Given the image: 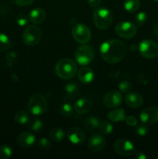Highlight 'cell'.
<instances>
[{
	"label": "cell",
	"mask_w": 158,
	"mask_h": 159,
	"mask_svg": "<svg viewBox=\"0 0 158 159\" xmlns=\"http://www.w3.org/2000/svg\"><path fill=\"white\" fill-rule=\"evenodd\" d=\"M101 56L106 62L116 64L123 59L126 53L125 43L119 40H108L104 42L100 48Z\"/></svg>",
	"instance_id": "obj_1"
},
{
	"label": "cell",
	"mask_w": 158,
	"mask_h": 159,
	"mask_svg": "<svg viewBox=\"0 0 158 159\" xmlns=\"http://www.w3.org/2000/svg\"><path fill=\"white\" fill-rule=\"evenodd\" d=\"M56 74L63 79H71L77 72L75 62L69 58H64L59 61L55 67Z\"/></svg>",
	"instance_id": "obj_2"
},
{
	"label": "cell",
	"mask_w": 158,
	"mask_h": 159,
	"mask_svg": "<svg viewBox=\"0 0 158 159\" xmlns=\"http://www.w3.org/2000/svg\"><path fill=\"white\" fill-rule=\"evenodd\" d=\"M113 20L112 13L105 8H98L93 12V21L99 30H106L112 25Z\"/></svg>",
	"instance_id": "obj_3"
},
{
	"label": "cell",
	"mask_w": 158,
	"mask_h": 159,
	"mask_svg": "<svg viewBox=\"0 0 158 159\" xmlns=\"http://www.w3.org/2000/svg\"><path fill=\"white\" fill-rule=\"evenodd\" d=\"M48 107L47 100L42 94H35L29 99L28 109L35 116L41 115L46 111Z\"/></svg>",
	"instance_id": "obj_4"
},
{
	"label": "cell",
	"mask_w": 158,
	"mask_h": 159,
	"mask_svg": "<svg viewBox=\"0 0 158 159\" xmlns=\"http://www.w3.org/2000/svg\"><path fill=\"white\" fill-rule=\"evenodd\" d=\"M94 52L92 47L84 44L79 47L75 51V58L77 63L81 65H87L92 61Z\"/></svg>",
	"instance_id": "obj_5"
},
{
	"label": "cell",
	"mask_w": 158,
	"mask_h": 159,
	"mask_svg": "<svg viewBox=\"0 0 158 159\" xmlns=\"http://www.w3.org/2000/svg\"><path fill=\"white\" fill-rule=\"evenodd\" d=\"M72 37L77 43L85 44L88 43L91 37V33L89 28L85 24L77 23L74 25L71 30Z\"/></svg>",
	"instance_id": "obj_6"
},
{
	"label": "cell",
	"mask_w": 158,
	"mask_h": 159,
	"mask_svg": "<svg viewBox=\"0 0 158 159\" xmlns=\"http://www.w3.org/2000/svg\"><path fill=\"white\" fill-rule=\"evenodd\" d=\"M42 30L36 26H29L23 33L24 43L29 46H34L40 41L42 38Z\"/></svg>",
	"instance_id": "obj_7"
},
{
	"label": "cell",
	"mask_w": 158,
	"mask_h": 159,
	"mask_svg": "<svg viewBox=\"0 0 158 159\" xmlns=\"http://www.w3.org/2000/svg\"><path fill=\"white\" fill-rule=\"evenodd\" d=\"M139 51L145 58H154L158 55V45L152 40H143L139 43Z\"/></svg>",
	"instance_id": "obj_8"
},
{
	"label": "cell",
	"mask_w": 158,
	"mask_h": 159,
	"mask_svg": "<svg viewBox=\"0 0 158 159\" xmlns=\"http://www.w3.org/2000/svg\"><path fill=\"white\" fill-rule=\"evenodd\" d=\"M115 31L119 37L124 39H130L136 35L137 28L131 22H119L116 26Z\"/></svg>",
	"instance_id": "obj_9"
},
{
	"label": "cell",
	"mask_w": 158,
	"mask_h": 159,
	"mask_svg": "<svg viewBox=\"0 0 158 159\" xmlns=\"http://www.w3.org/2000/svg\"><path fill=\"white\" fill-rule=\"evenodd\" d=\"M113 148L116 154L124 157L130 156L136 152L134 144L129 140L122 139V138L117 140L114 143Z\"/></svg>",
	"instance_id": "obj_10"
},
{
	"label": "cell",
	"mask_w": 158,
	"mask_h": 159,
	"mask_svg": "<svg viewBox=\"0 0 158 159\" xmlns=\"http://www.w3.org/2000/svg\"><path fill=\"white\" fill-rule=\"evenodd\" d=\"M106 141L104 136L101 134H93L88 141V147L92 152H99L105 148Z\"/></svg>",
	"instance_id": "obj_11"
},
{
	"label": "cell",
	"mask_w": 158,
	"mask_h": 159,
	"mask_svg": "<svg viewBox=\"0 0 158 159\" xmlns=\"http://www.w3.org/2000/svg\"><path fill=\"white\" fill-rule=\"evenodd\" d=\"M122 102V96L119 92L111 91L105 95L103 103L108 108H116L119 107Z\"/></svg>",
	"instance_id": "obj_12"
},
{
	"label": "cell",
	"mask_w": 158,
	"mask_h": 159,
	"mask_svg": "<svg viewBox=\"0 0 158 159\" xmlns=\"http://www.w3.org/2000/svg\"><path fill=\"white\" fill-rule=\"evenodd\" d=\"M140 120L147 124H153L158 121V109L156 107H147L140 113Z\"/></svg>",
	"instance_id": "obj_13"
},
{
	"label": "cell",
	"mask_w": 158,
	"mask_h": 159,
	"mask_svg": "<svg viewBox=\"0 0 158 159\" xmlns=\"http://www.w3.org/2000/svg\"><path fill=\"white\" fill-rule=\"evenodd\" d=\"M67 137H68L70 142L74 144H83L85 141V138H86L85 131L82 129L76 127H71L69 129Z\"/></svg>",
	"instance_id": "obj_14"
},
{
	"label": "cell",
	"mask_w": 158,
	"mask_h": 159,
	"mask_svg": "<svg viewBox=\"0 0 158 159\" xmlns=\"http://www.w3.org/2000/svg\"><path fill=\"white\" fill-rule=\"evenodd\" d=\"M17 143L25 148H32L36 143V138L29 132H23L17 137Z\"/></svg>",
	"instance_id": "obj_15"
},
{
	"label": "cell",
	"mask_w": 158,
	"mask_h": 159,
	"mask_svg": "<svg viewBox=\"0 0 158 159\" xmlns=\"http://www.w3.org/2000/svg\"><path fill=\"white\" fill-rule=\"evenodd\" d=\"M125 102L126 105L131 108H139L143 105V99L140 94L135 92H131L125 96Z\"/></svg>",
	"instance_id": "obj_16"
},
{
	"label": "cell",
	"mask_w": 158,
	"mask_h": 159,
	"mask_svg": "<svg viewBox=\"0 0 158 159\" xmlns=\"http://www.w3.org/2000/svg\"><path fill=\"white\" fill-rule=\"evenodd\" d=\"M77 77L81 83L89 84L94 79V72L88 67H82L77 72Z\"/></svg>",
	"instance_id": "obj_17"
},
{
	"label": "cell",
	"mask_w": 158,
	"mask_h": 159,
	"mask_svg": "<svg viewBox=\"0 0 158 159\" xmlns=\"http://www.w3.org/2000/svg\"><path fill=\"white\" fill-rule=\"evenodd\" d=\"M91 109V102L87 99H80L74 104V110L78 114L88 113Z\"/></svg>",
	"instance_id": "obj_18"
},
{
	"label": "cell",
	"mask_w": 158,
	"mask_h": 159,
	"mask_svg": "<svg viewBox=\"0 0 158 159\" xmlns=\"http://www.w3.org/2000/svg\"><path fill=\"white\" fill-rule=\"evenodd\" d=\"M45 17H46V13L41 8H35L32 9L29 14V20L35 24L41 23L45 20Z\"/></svg>",
	"instance_id": "obj_19"
},
{
	"label": "cell",
	"mask_w": 158,
	"mask_h": 159,
	"mask_svg": "<svg viewBox=\"0 0 158 159\" xmlns=\"http://www.w3.org/2000/svg\"><path fill=\"white\" fill-rule=\"evenodd\" d=\"M108 118L112 122H120L125 120V112L122 109L113 110L108 113Z\"/></svg>",
	"instance_id": "obj_20"
},
{
	"label": "cell",
	"mask_w": 158,
	"mask_h": 159,
	"mask_svg": "<svg viewBox=\"0 0 158 159\" xmlns=\"http://www.w3.org/2000/svg\"><path fill=\"white\" fill-rule=\"evenodd\" d=\"M99 124H100V120L96 116H91L86 118L84 125L85 129L90 131V130H96L99 127Z\"/></svg>",
	"instance_id": "obj_21"
},
{
	"label": "cell",
	"mask_w": 158,
	"mask_h": 159,
	"mask_svg": "<svg viewBox=\"0 0 158 159\" xmlns=\"http://www.w3.org/2000/svg\"><path fill=\"white\" fill-rule=\"evenodd\" d=\"M50 137L52 141L55 142H60L64 139L65 133L60 127H54L50 132Z\"/></svg>",
	"instance_id": "obj_22"
},
{
	"label": "cell",
	"mask_w": 158,
	"mask_h": 159,
	"mask_svg": "<svg viewBox=\"0 0 158 159\" xmlns=\"http://www.w3.org/2000/svg\"><path fill=\"white\" fill-rule=\"evenodd\" d=\"M140 2L139 0H125L124 2V8L129 12H134L138 10Z\"/></svg>",
	"instance_id": "obj_23"
},
{
	"label": "cell",
	"mask_w": 158,
	"mask_h": 159,
	"mask_svg": "<svg viewBox=\"0 0 158 159\" xmlns=\"http://www.w3.org/2000/svg\"><path fill=\"white\" fill-rule=\"evenodd\" d=\"M15 121L17 124H27L28 121L29 120V115L28 113L23 110H20L17 113H15V116H14Z\"/></svg>",
	"instance_id": "obj_24"
},
{
	"label": "cell",
	"mask_w": 158,
	"mask_h": 159,
	"mask_svg": "<svg viewBox=\"0 0 158 159\" xmlns=\"http://www.w3.org/2000/svg\"><path fill=\"white\" fill-rule=\"evenodd\" d=\"M11 42L9 37L4 34L0 33V52H4L9 48Z\"/></svg>",
	"instance_id": "obj_25"
},
{
	"label": "cell",
	"mask_w": 158,
	"mask_h": 159,
	"mask_svg": "<svg viewBox=\"0 0 158 159\" xmlns=\"http://www.w3.org/2000/svg\"><path fill=\"white\" fill-rule=\"evenodd\" d=\"M28 127L31 130H33V131H39V130H41L43 127V124L42 122V120L39 119H34L29 120L28 121Z\"/></svg>",
	"instance_id": "obj_26"
},
{
	"label": "cell",
	"mask_w": 158,
	"mask_h": 159,
	"mask_svg": "<svg viewBox=\"0 0 158 159\" xmlns=\"http://www.w3.org/2000/svg\"><path fill=\"white\" fill-rule=\"evenodd\" d=\"M60 112L64 117H70L74 113V107L70 103H64L60 107Z\"/></svg>",
	"instance_id": "obj_27"
},
{
	"label": "cell",
	"mask_w": 158,
	"mask_h": 159,
	"mask_svg": "<svg viewBox=\"0 0 158 159\" xmlns=\"http://www.w3.org/2000/svg\"><path fill=\"white\" fill-rule=\"evenodd\" d=\"M12 150L8 144L0 146V159H7L12 155Z\"/></svg>",
	"instance_id": "obj_28"
},
{
	"label": "cell",
	"mask_w": 158,
	"mask_h": 159,
	"mask_svg": "<svg viewBox=\"0 0 158 159\" xmlns=\"http://www.w3.org/2000/svg\"><path fill=\"white\" fill-rule=\"evenodd\" d=\"M99 130H100L101 134L104 135H108L112 133V126L108 121H103L101 122L99 124Z\"/></svg>",
	"instance_id": "obj_29"
},
{
	"label": "cell",
	"mask_w": 158,
	"mask_h": 159,
	"mask_svg": "<svg viewBox=\"0 0 158 159\" xmlns=\"http://www.w3.org/2000/svg\"><path fill=\"white\" fill-rule=\"evenodd\" d=\"M77 89H78V87H77V84L74 82H70V83L67 84L65 86V91L68 93V96H74L77 93Z\"/></svg>",
	"instance_id": "obj_30"
},
{
	"label": "cell",
	"mask_w": 158,
	"mask_h": 159,
	"mask_svg": "<svg viewBox=\"0 0 158 159\" xmlns=\"http://www.w3.org/2000/svg\"><path fill=\"white\" fill-rule=\"evenodd\" d=\"M147 21V13L143 12H141L137 14L136 17V23L139 26L145 24Z\"/></svg>",
	"instance_id": "obj_31"
},
{
	"label": "cell",
	"mask_w": 158,
	"mask_h": 159,
	"mask_svg": "<svg viewBox=\"0 0 158 159\" xmlns=\"http://www.w3.org/2000/svg\"><path fill=\"white\" fill-rule=\"evenodd\" d=\"M15 22H16L18 25H20V26H25V25L27 24L28 17L26 16L25 14L20 13L16 16V17H15Z\"/></svg>",
	"instance_id": "obj_32"
},
{
	"label": "cell",
	"mask_w": 158,
	"mask_h": 159,
	"mask_svg": "<svg viewBox=\"0 0 158 159\" xmlns=\"http://www.w3.org/2000/svg\"><path fill=\"white\" fill-rule=\"evenodd\" d=\"M119 89L122 93H127V92L130 91V89H132V85L129 82L124 81V82H122L119 84Z\"/></svg>",
	"instance_id": "obj_33"
},
{
	"label": "cell",
	"mask_w": 158,
	"mask_h": 159,
	"mask_svg": "<svg viewBox=\"0 0 158 159\" xmlns=\"http://www.w3.org/2000/svg\"><path fill=\"white\" fill-rule=\"evenodd\" d=\"M148 131V127L143 124L137 126V127L136 128V132L139 136H145L147 134Z\"/></svg>",
	"instance_id": "obj_34"
},
{
	"label": "cell",
	"mask_w": 158,
	"mask_h": 159,
	"mask_svg": "<svg viewBox=\"0 0 158 159\" xmlns=\"http://www.w3.org/2000/svg\"><path fill=\"white\" fill-rule=\"evenodd\" d=\"M51 143L47 138H43L41 139H40V141H38V146L40 148L43 149H47L50 147Z\"/></svg>",
	"instance_id": "obj_35"
},
{
	"label": "cell",
	"mask_w": 158,
	"mask_h": 159,
	"mask_svg": "<svg viewBox=\"0 0 158 159\" xmlns=\"http://www.w3.org/2000/svg\"><path fill=\"white\" fill-rule=\"evenodd\" d=\"M17 55L15 52H10L7 54L6 56V59H7V64L9 66L12 65V64L15 62V61L16 60Z\"/></svg>",
	"instance_id": "obj_36"
},
{
	"label": "cell",
	"mask_w": 158,
	"mask_h": 159,
	"mask_svg": "<svg viewBox=\"0 0 158 159\" xmlns=\"http://www.w3.org/2000/svg\"><path fill=\"white\" fill-rule=\"evenodd\" d=\"M14 2L20 6H26L31 5L34 2V0H13Z\"/></svg>",
	"instance_id": "obj_37"
},
{
	"label": "cell",
	"mask_w": 158,
	"mask_h": 159,
	"mask_svg": "<svg viewBox=\"0 0 158 159\" xmlns=\"http://www.w3.org/2000/svg\"><path fill=\"white\" fill-rule=\"evenodd\" d=\"M136 79L139 82V83L142 84V85H147L148 83V78L144 74H139L136 77Z\"/></svg>",
	"instance_id": "obj_38"
},
{
	"label": "cell",
	"mask_w": 158,
	"mask_h": 159,
	"mask_svg": "<svg viewBox=\"0 0 158 159\" xmlns=\"http://www.w3.org/2000/svg\"><path fill=\"white\" fill-rule=\"evenodd\" d=\"M125 121H126V124L131 127H134L137 124V120L133 116H129L128 117H125Z\"/></svg>",
	"instance_id": "obj_39"
},
{
	"label": "cell",
	"mask_w": 158,
	"mask_h": 159,
	"mask_svg": "<svg viewBox=\"0 0 158 159\" xmlns=\"http://www.w3.org/2000/svg\"><path fill=\"white\" fill-rule=\"evenodd\" d=\"M101 0H88V4L91 7H97L100 5Z\"/></svg>",
	"instance_id": "obj_40"
},
{
	"label": "cell",
	"mask_w": 158,
	"mask_h": 159,
	"mask_svg": "<svg viewBox=\"0 0 158 159\" xmlns=\"http://www.w3.org/2000/svg\"><path fill=\"white\" fill-rule=\"evenodd\" d=\"M133 155H134V157L136 158L137 159H146L147 158V156H146L145 155H144L143 152H135L134 153H133Z\"/></svg>",
	"instance_id": "obj_41"
},
{
	"label": "cell",
	"mask_w": 158,
	"mask_h": 159,
	"mask_svg": "<svg viewBox=\"0 0 158 159\" xmlns=\"http://www.w3.org/2000/svg\"><path fill=\"white\" fill-rule=\"evenodd\" d=\"M153 32H154L155 35L158 37V23H156L154 26V29H153Z\"/></svg>",
	"instance_id": "obj_42"
},
{
	"label": "cell",
	"mask_w": 158,
	"mask_h": 159,
	"mask_svg": "<svg viewBox=\"0 0 158 159\" xmlns=\"http://www.w3.org/2000/svg\"><path fill=\"white\" fill-rule=\"evenodd\" d=\"M155 1H156V2H158V0H155Z\"/></svg>",
	"instance_id": "obj_43"
}]
</instances>
